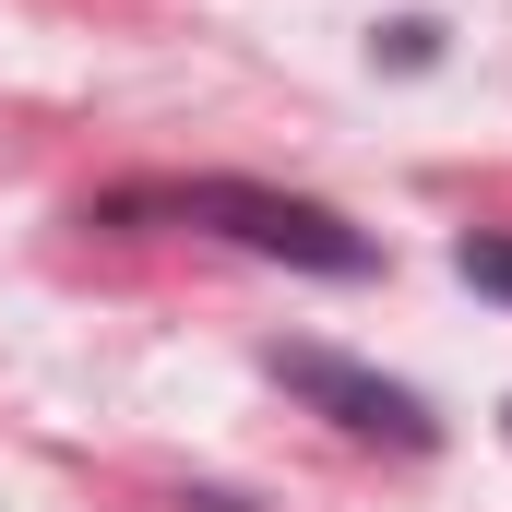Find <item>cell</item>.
Masks as SVG:
<instances>
[{
    "mask_svg": "<svg viewBox=\"0 0 512 512\" xmlns=\"http://www.w3.org/2000/svg\"><path fill=\"white\" fill-rule=\"evenodd\" d=\"M108 215H191V227H215V239H239L262 262H298V274H370L382 239L370 227H346L334 203H310V191H262V179H179V191H120Z\"/></svg>",
    "mask_w": 512,
    "mask_h": 512,
    "instance_id": "cell-1",
    "label": "cell"
},
{
    "mask_svg": "<svg viewBox=\"0 0 512 512\" xmlns=\"http://www.w3.org/2000/svg\"><path fill=\"white\" fill-rule=\"evenodd\" d=\"M274 382L298 393V405H322L334 429H358V441H393V453H441V417H429V393L382 382V370H358V358H334V346H274Z\"/></svg>",
    "mask_w": 512,
    "mask_h": 512,
    "instance_id": "cell-2",
    "label": "cell"
},
{
    "mask_svg": "<svg viewBox=\"0 0 512 512\" xmlns=\"http://www.w3.org/2000/svg\"><path fill=\"white\" fill-rule=\"evenodd\" d=\"M501 429H512V405H501Z\"/></svg>",
    "mask_w": 512,
    "mask_h": 512,
    "instance_id": "cell-4",
    "label": "cell"
},
{
    "mask_svg": "<svg viewBox=\"0 0 512 512\" xmlns=\"http://www.w3.org/2000/svg\"><path fill=\"white\" fill-rule=\"evenodd\" d=\"M453 274L489 286V298H512V227H465V239H453Z\"/></svg>",
    "mask_w": 512,
    "mask_h": 512,
    "instance_id": "cell-3",
    "label": "cell"
}]
</instances>
